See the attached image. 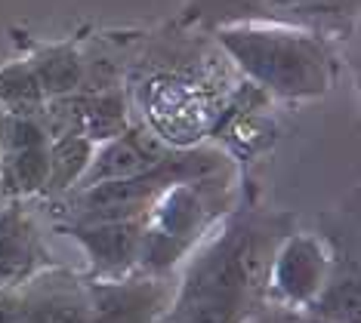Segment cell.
I'll return each instance as SVG.
<instances>
[{
    "instance_id": "cell-1",
    "label": "cell",
    "mask_w": 361,
    "mask_h": 323,
    "mask_svg": "<svg viewBox=\"0 0 361 323\" xmlns=\"http://www.w3.org/2000/svg\"><path fill=\"white\" fill-rule=\"evenodd\" d=\"M297 219L281 210L238 203L188 253L161 323H247L266 299L269 265Z\"/></svg>"
},
{
    "instance_id": "cell-2",
    "label": "cell",
    "mask_w": 361,
    "mask_h": 323,
    "mask_svg": "<svg viewBox=\"0 0 361 323\" xmlns=\"http://www.w3.org/2000/svg\"><path fill=\"white\" fill-rule=\"evenodd\" d=\"M228 62L259 93L278 102H312L336 84V53L324 34L293 25L241 22L210 31Z\"/></svg>"
},
{
    "instance_id": "cell-3",
    "label": "cell",
    "mask_w": 361,
    "mask_h": 323,
    "mask_svg": "<svg viewBox=\"0 0 361 323\" xmlns=\"http://www.w3.org/2000/svg\"><path fill=\"white\" fill-rule=\"evenodd\" d=\"M241 172L188 179L164 188L142 215L139 271L176 274L188 253L232 206L241 203Z\"/></svg>"
},
{
    "instance_id": "cell-4",
    "label": "cell",
    "mask_w": 361,
    "mask_h": 323,
    "mask_svg": "<svg viewBox=\"0 0 361 323\" xmlns=\"http://www.w3.org/2000/svg\"><path fill=\"white\" fill-rule=\"evenodd\" d=\"M358 0H185L179 25L213 31L219 25L266 22L293 25L327 40H343L355 28Z\"/></svg>"
},
{
    "instance_id": "cell-5",
    "label": "cell",
    "mask_w": 361,
    "mask_h": 323,
    "mask_svg": "<svg viewBox=\"0 0 361 323\" xmlns=\"http://www.w3.org/2000/svg\"><path fill=\"white\" fill-rule=\"evenodd\" d=\"M0 323H90L84 274L56 262L0 289Z\"/></svg>"
},
{
    "instance_id": "cell-6",
    "label": "cell",
    "mask_w": 361,
    "mask_h": 323,
    "mask_svg": "<svg viewBox=\"0 0 361 323\" xmlns=\"http://www.w3.org/2000/svg\"><path fill=\"white\" fill-rule=\"evenodd\" d=\"M331 243L324 234L290 228L272 253L266 299L269 305L306 311L331 274Z\"/></svg>"
},
{
    "instance_id": "cell-7",
    "label": "cell",
    "mask_w": 361,
    "mask_h": 323,
    "mask_svg": "<svg viewBox=\"0 0 361 323\" xmlns=\"http://www.w3.org/2000/svg\"><path fill=\"white\" fill-rule=\"evenodd\" d=\"M84 284L90 323H161L176 293V274H149V271H133L111 280L84 274Z\"/></svg>"
},
{
    "instance_id": "cell-8",
    "label": "cell",
    "mask_w": 361,
    "mask_h": 323,
    "mask_svg": "<svg viewBox=\"0 0 361 323\" xmlns=\"http://www.w3.org/2000/svg\"><path fill=\"white\" fill-rule=\"evenodd\" d=\"M50 132L35 114L0 111V194L6 201L40 197L47 182Z\"/></svg>"
},
{
    "instance_id": "cell-9",
    "label": "cell",
    "mask_w": 361,
    "mask_h": 323,
    "mask_svg": "<svg viewBox=\"0 0 361 323\" xmlns=\"http://www.w3.org/2000/svg\"><path fill=\"white\" fill-rule=\"evenodd\" d=\"M44 127L50 136H62V132H78L87 136L90 142H109V139L121 136L130 123V105L121 87H84L78 93L50 99L40 114Z\"/></svg>"
},
{
    "instance_id": "cell-10",
    "label": "cell",
    "mask_w": 361,
    "mask_h": 323,
    "mask_svg": "<svg viewBox=\"0 0 361 323\" xmlns=\"http://www.w3.org/2000/svg\"><path fill=\"white\" fill-rule=\"evenodd\" d=\"M59 234H68L87 255V277L111 280L139 271L142 219L111 222H56Z\"/></svg>"
},
{
    "instance_id": "cell-11",
    "label": "cell",
    "mask_w": 361,
    "mask_h": 323,
    "mask_svg": "<svg viewBox=\"0 0 361 323\" xmlns=\"http://www.w3.org/2000/svg\"><path fill=\"white\" fill-rule=\"evenodd\" d=\"M173 142H167L164 136H158L149 123H130L121 136L99 142L93 151V160L84 172L78 188L96 185V182H109V179H127L139 176V172L158 167L164 157L173 154Z\"/></svg>"
},
{
    "instance_id": "cell-12",
    "label": "cell",
    "mask_w": 361,
    "mask_h": 323,
    "mask_svg": "<svg viewBox=\"0 0 361 323\" xmlns=\"http://www.w3.org/2000/svg\"><path fill=\"white\" fill-rule=\"evenodd\" d=\"M50 265H56V259L47 250L35 215L22 206V201L0 206V289L22 284Z\"/></svg>"
},
{
    "instance_id": "cell-13",
    "label": "cell",
    "mask_w": 361,
    "mask_h": 323,
    "mask_svg": "<svg viewBox=\"0 0 361 323\" xmlns=\"http://www.w3.org/2000/svg\"><path fill=\"white\" fill-rule=\"evenodd\" d=\"M16 44L22 46V59L28 62L35 74L40 93L50 99L78 93L90 84V65L78 37L68 40H35L28 34H19Z\"/></svg>"
},
{
    "instance_id": "cell-14",
    "label": "cell",
    "mask_w": 361,
    "mask_h": 323,
    "mask_svg": "<svg viewBox=\"0 0 361 323\" xmlns=\"http://www.w3.org/2000/svg\"><path fill=\"white\" fill-rule=\"evenodd\" d=\"M331 243V274L318 299L309 305V314L334 323H361V268L352 237L324 234Z\"/></svg>"
},
{
    "instance_id": "cell-15",
    "label": "cell",
    "mask_w": 361,
    "mask_h": 323,
    "mask_svg": "<svg viewBox=\"0 0 361 323\" xmlns=\"http://www.w3.org/2000/svg\"><path fill=\"white\" fill-rule=\"evenodd\" d=\"M96 142L78 132H62V136H50V148H47V182L40 197L44 201H56V197L75 191L84 179V172L93 160Z\"/></svg>"
},
{
    "instance_id": "cell-16",
    "label": "cell",
    "mask_w": 361,
    "mask_h": 323,
    "mask_svg": "<svg viewBox=\"0 0 361 323\" xmlns=\"http://www.w3.org/2000/svg\"><path fill=\"white\" fill-rule=\"evenodd\" d=\"M44 105H47V96L40 93L35 74H31L28 62L22 56L0 65V111L40 118Z\"/></svg>"
},
{
    "instance_id": "cell-17",
    "label": "cell",
    "mask_w": 361,
    "mask_h": 323,
    "mask_svg": "<svg viewBox=\"0 0 361 323\" xmlns=\"http://www.w3.org/2000/svg\"><path fill=\"white\" fill-rule=\"evenodd\" d=\"M247 323H334V320H324V317H315L309 311H300V308H281V305H262V308L253 314Z\"/></svg>"
}]
</instances>
